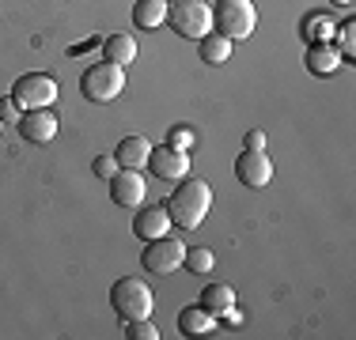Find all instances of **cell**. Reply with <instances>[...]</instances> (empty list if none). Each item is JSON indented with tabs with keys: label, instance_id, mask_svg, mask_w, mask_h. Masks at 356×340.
<instances>
[{
	"label": "cell",
	"instance_id": "6da1fadb",
	"mask_svg": "<svg viewBox=\"0 0 356 340\" xmlns=\"http://www.w3.org/2000/svg\"><path fill=\"white\" fill-rule=\"evenodd\" d=\"M163 204H167V212H171V223H178L182 231H193V227H201L205 216L213 212V189H209V182H201V178H182Z\"/></svg>",
	"mask_w": 356,
	"mask_h": 340
},
{
	"label": "cell",
	"instance_id": "7a4b0ae2",
	"mask_svg": "<svg viewBox=\"0 0 356 340\" xmlns=\"http://www.w3.org/2000/svg\"><path fill=\"white\" fill-rule=\"evenodd\" d=\"M213 27L224 38H250L258 27V8L254 0H216L213 4Z\"/></svg>",
	"mask_w": 356,
	"mask_h": 340
},
{
	"label": "cell",
	"instance_id": "3957f363",
	"mask_svg": "<svg viewBox=\"0 0 356 340\" xmlns=\"http://www.w3.org/2000/svg\"><path fill=\"white\" fill-rule=\"evenodd\" d=\"M110 306L118 310V318L133 321V318H152V306H156V295L152 287L137 276H125L110 287Z\"/></svg>",
	"mask_w": 356,
	"mask_h": 340
},
{
	"label": "cell",
	"instance_id": "277c9868",
	"mask_svg": "<svg viewBox=\"0 0 356 340\" xmlns=\"http://www.w3.org/2000/svg\"><path fill=\"white\" fill-rule=\"evenodd\" d=\"M80 91L88 102H114L125 91V68L122 65H91L88 72L80 76Z\"/></svg>",
	"mask_w": 356,
	"mask_h": 340
},
{
	"label": "cell",
	"instance_id": "5b68a950",
	"mask_svg": "<svg viewBox=\"0 0 356 340\" xmlns=\"http://www.w3.org/2000/svg\"><path fill=\"white\" fill-rule=\"evenodd\" d=\"M167 19H171L175 34L201 42L213 31V8H209L205 0H175V4L167 8Z\"/></svg>",
	"mask_w": 356,
	"mask_h": 340
},
{
	"label": "cell",
	"instance_id": "8992f818",
	"mask_svg": "<svg viewBox=\"0 0 356 340\" xmlns=\"http://www.w3.org/2000/svg\"><path fill=\"white\" fill-rule=\"evenodd\" d=\"M182 257H186V246L178 242V238L163 235V238H152V242L144 246L140 265L148 272H156V276H171V272L182 269Z\"/></svg>",
	"mask_w": 356,
	"mask_h": 340
},
{
	"label": "cell",
	"instance_id": "52a82bcc",
	"mask_svg": "<svg viewBox=\"0 0 356 340\" xmlns=\"http://www.w3.org/2000/svg\"><path fill=\"white\" fill-rule=\"evenodd\" d=\"M12 99L19 102V110H46L49 102L57 99V80L46 72H27L15 80Z\"/></svg>",
	"mask_w": 356,
	"mask_h": 340
},
{
	"label": "cell",
	"instance_id": "ba28073f",
	"mask_svg": "<svg viewBox=\"0 0 356 340\" xmlns=\"http://www.w3.org/2000/svg\"><path fill=\"white\" fill-rule=\"evenodd\" d=\"M148 167H152V174L163 178V182H182V178L190 174V151L171 148V144L152 148L148 151Z\"/></svg>",
	"mask_w": 356,
	"mask_h": 340
},
{
	"label": "cell",
	"instance_id": "9c48e42d",
	"mask_svg": "<svg viewBox=\"0 0 356 340\" xmlns=\"http://www.w3.org/2000/svg\"><path fill=\"white\" fill-rule=\"evenodd\" d=\"M144 193H148V182H144L140 170L118 167V174L110 178V201L122 204V208H140V204H144Z\"/></svg>",
	"mask_w": 356,
	"mask_h": 340
},
{
	"label": "cell",
	"instance_id": "30bf717a",
	"mask_svg": "<svg viewBox=\"0 0 356 340\" xmlns=\"http://www.w3.org/2000/svg\"><path fill=\"white\" fill-rule=\"evenodd\" d=\"M235 178H239L243 185H250V189H266L269 182H273V159L266 155V151H239V159H235Z\"/></svg>",
	"mask_w": 356,
	"mask_h": 340
},
{
	"label": "cell",
	"instance_id": "8fae6325",
	"mask_svg": "<svg viewBox=\"0 0 356 340\" xmlns=\"http://www.w3.org/2000/svg\"><path fill=\"white\" fill-rule=\"evenodd\" d=\"M57 121H61V117L49 114V110H23L19 136H23V140H31V144H49L57 136Z\"/></svg>",
	"mask_w": 356,
	"mask_h": 340
},
{
	"label": "cell",
	"instance_id": "7c38bea8",
	"mask_svg": "<svg viewBox=\"0 0 356 340\" xmlns=\"http://www.w3.org/2000/svg\"><path fill=\"white\" fill-rule=\"evenodd\" d=\"M167 227H171V212H167V204H152V208H140L137 216H133V235H137L140 242L163 238Z\"/></svg>",
	"mask_w": 356,
	"mask_h": 340
},
{
	"label": "cell",
	"instance_id": "4fadbf2b",
	"mask_svg": "<svg viewBox=\"0 0 356 340\" xmlns=\"http://www.w3.org/2000/svg\"><path fill=\"white\" fill-rule=\"evenodd\" d=\"M178 329L186 337H213L216 333V314H209L205 306H186L178 314Z\"/></svg>",
	"mask_w": 356,
	"mask_h": 340
},
{
	"label": "cell",
	"instance_id": "5bb4252c",
	"mask_svg": "<svg viewBox=\"0 0 356 340\" xmlns=\"http://www.w3.org/2000/svg\"><path fill=\"white\" fill-rule=\"evenodd\" d=\"M103 61H110V65H133L137 61V38L133 34H110V38L103 42Z\"/></svg>",
	"mask_w": 356,
	"mask_h": 340
},
{
	"label": "cell",
	"instance_id": "9a60e30c",
	"mask_svg": "<svg viewBox=\"0 0 356 340\" xmlns=\"http://www.w3.org/2000/svg\"><path fill=\"white\" fill-rule=\"evenodd\" d=\"M148 151H152V144L144 140V136H125V140L118 144L114 159H118V167L140 170V167H148Z\"/></svg>",
	"mask_w": 356,
	"mask_h": 340
},
{
	"label": "cell",
	"instance_id": "2e32d148",
	"mask_svg": "<svg viewBox=\"0 0 356 340\" xmlns=\"http://www.w3.org/2000/svg\"><path fill=\"white\" fill-rule=\"evenodd\" d=\"M167 0H137L133 4V23H137V31H156L159 23L167 19Z\"/></svg>",
	"mask_w": 356,
	"mask_h": 340
},
{
	"label": "cell",
	"instance_id": "e0dca14e",
	"mask_svg": "<svg viewBox=\"0 0 356 340\" xmlns=\"http://www.w3.org/2000/svg\"><path fill=\"white\" fill-rule=\"evenodd\" d=\"M337 65H341V49H337L334 42H315V46H311V53H307V68H311V72L326 76V72H334Z\"/></svg>",
	"mask_w": 356,
	"mask_h": 340
},
{
	"label": "cell",
	"instance_id": "ac0fdd59",
	"mask_svg": "<svg viewBox=\"0 0 356 340\" xmlns=\"http://www.w3.org/2000/svg\"><path fill=\"white\" fill-rule=\"evenodd\" d=\"M227 57H232V38L209 31L205 38H201V61H205V65H224Z\"/></svg>",
	"mask_w": 356,
	"mask_h": 340
},
{
	"label": "cell",
	"instance_id": "d6986e66",
	"mask_svg": "<svg viewBox=\"0 0 356 340\" xmlns=\"http://www.w3.org/2000/svg\"><path fill=\"white\" fill-rule=\"evenodd\" d=\"M201 306H205L209 314H227L235 306V291L227 284H209L205 291H201Z\"/></svg>",
	"mask_w": 356,
	"mask_h": 340
},
{
	"label": "cell",
	"instance_id": "ffe728a7",
	"mask_svg": "<svg viewBox=\"0 0 356 340\" xmlns=\"http://www.w3.org/2000/svg\"><path fill=\"white\" fill-rule=\"evenodd\" d=\"M182 265L190 269V272H213L216 257H213V250H186Z\"/></svg>",
	"mask_w": 356,
	"mask_h": 340
},
{
	"label": "cell",
	"instance_id": "44dd1931",
	"mask_svg": "<svg viewBox=\"0 0 356 340\" xmlns=\"http://www.w3.org/2000/svg\"><path fill=\"white\" fill-rule=\"evenodd\" d=\"M125 337L129 340H159V329H156V321H148V318H133L129 329H125Z\"/></svg>",
	"mask_w": 356,
	"mask_h": 340
},
{
	"label": "cell",
	"instance_id": "7402d4cb",
	"mask_svg": "<svg viewBox=\"0 0 356 340\" xmlns=\"http://www.w3.org/2000/svg\"><path fill=\"white\" fill-rule=\"evenodd\" d=\"M337 42H341V53L353 57V46H356V23L353 19H345L341 27H337Z\"/></svg>",
	"mask_w": 356,
	"mask_h": 340
},
{
	"label": "cell",
	"instance_id": "603a6c76",
	"mask_svg": "<svg viewBox=\"0 0 356 340\" xmlns=\"http://www.w3.org/2000/svg\"><path fill=\"white\" fill-rule=\"evenodd\" d=\"M167 144H171V148L190 151V148H193V133H190V129H182V125H175V129L167 133Z\"/></svg>",
	"mask_w": 356,
	"mask_h": 340
},
{
	"label": "cell",
	"instance_id": "cb8c5ba5",
	"mask_svg": "<svg viewBox=\"0 0 356 340\" xmlns=\"http://www.w3.org/2000/svg\"><path fill=\"white\" fill-rule=\"evenodd\" d=\"M19 117H23V110H19V102H15V99H0V121H15V125H19Z\"/></svg>",
	"mask_w": 356,
	"mask_h": 340
},
{
	"label": "cell",
	"instance_id": "d4e9b609",
	"mask_svg": "<svg viewBox=\"0 0 356 340\" xmlns=\"http://www.w3.org/2000/svg\"><path fill=\"white\" fill-rule=\"evenodd\" d=\"M95 174L103 178V182H110V178L118 174V159H114V155H99V159H95Z\"/></svg>",
	"mask_w": 356,
	"mask_h": 340
},
{
	"label": "cell",
	"instance_id": "484cf974",
	"mask_svg": "<svg viewBox=\"0 0 356 340\" xmlns=\"http://www.w3.org/2000/svg\"><path fill=\"white\" fill-rule=\"evenodd\" d=\"M307 34H315L318 42H330V38H334V27H330L326 19H311V31Z\"/></svg>",
	"mask_w": 356,
	"mask_h": 340
},
{
	"label": "cell",
	"instance_id": "4316f807",
	"mask_svg": "<svg viewBox=\"0 0 356 340\" xmlns=\"http://www.w3.org/2000/svg\"><path fill=\"white\" fill-rule=\"evenodd\" d=\"M243 148H247V151H261V148H266V133H258V129H254V133H247V140H243Z\"/></svg>",
	"mask_w": 356,
	"mask_h": 340
},
{
	"label": "cell",
	"instance_id": "83f0119b",
	"mask_svg": "<svg viewBox=\"0 0 356 340\" xmlns=\"http://www.w3.org/2000/svg\"><path fill=\"white\" fill-rule=\"evenodd\" d=\"M334 4H341V8H349V4H353V0H334Z\"/></svg>",
	"mask_w": 356,
	"mask_h": 340
},
{
	"label": "cell",
	"instance_id": "f1b7e54d",
	"mask_svg": "<svg viewBox=\"0 0 356 340\" xmlns=\"http://www.w3.org/2000/svg\"><path fill=\"white\" fill-rule=\"evenodd\" d=\"M0 133H4V121H0Z\"/></svg>",
	"mask_w": 356,
	"mask_h": 340
}]
</instances>
